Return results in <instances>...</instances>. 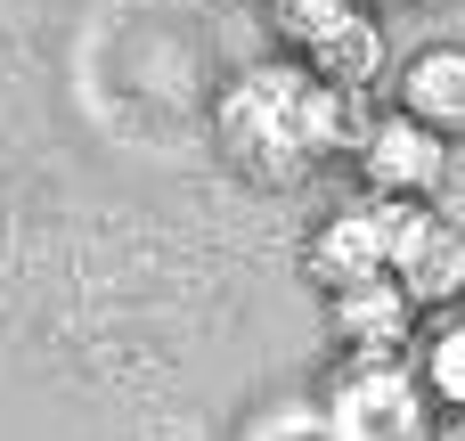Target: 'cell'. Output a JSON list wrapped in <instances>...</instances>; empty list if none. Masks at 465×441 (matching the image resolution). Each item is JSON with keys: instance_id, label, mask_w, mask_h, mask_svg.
<instances>
[{"instance_id": "obj_5", "label": "cell", "mask_w": 465, "mask_h": 441, "mask_svg": "<svg viewBox=\"0 0 465 441\" xmlns=\"http://www.w3.org/2000/svg\"><path fill=\"white\" fill-rule=\"evenodd\" d=\"M392 106L441 139H465V41H425L401 82H392Z\"/></svg>"}, {"instance_id": "obj_1", "label": "cell", "mask_w": 465, "mask_h": 441, "mask_svg": "<svg viewBox=\"0 0 465 441\" xmlns=\"http://www.w3.org/2000/svg\"><path fill=\"white\" fill-rule=\"evenodd\" d=\"M360 131H368L360 98L335 90V82H319L302 57L245 65V74L221 90V106H213V139H221L229 172L253 180V188H294V180H311L335 147H360Z\"/></svg>"}, {"instance_id": "obj_2", "label": "cell", "mask_w": 465, "mask_h": 441, "mask_svg": "<svg viewBox=\"0 0 465 441\" xmlns=\"http://www.w3.org/2000/svg\"><path fill=\"white\" fill-rule=\"evenodd\" d=\"M351 164H360V188H368L376 205H433V188L450 180V139L425 131V123H409V115L392 106V115H376V123L360 131Z\"/></svg>"}, {"instance_id": "obj_7", "label": "cell", "mask_w": 465, "mask_h": 441, "mask_svg": "<svg viewBox=\"0 0 465 441\" xmlns=\"http://www.w3.org/2000/svg\"><path fill=\"white\" fill-rule=\"evenodd\" d=\"M302 65L319 74V82H335V90H368V82H384V25L376 16H351L343 33H327V41H311L302 49Z\"/></svg>"}, {"instance_id": "obj_9", "label": "cell", "mask_w": 465, "mask_h": 441, "mask_svg": "<svg viewBox=\"0 0 465 441\" xmlns=\"http://www.w3.org/2000/svg\"><path fill=\"white\" fill-rule=\"evenodd\" d=\"M270 16H278V33H286L294 57H302L311 41H327V33H343L351 16H368V0H270Z\"/></svg>"}, {"instance_id": "obj_8", "label": "cell", "mask_w": 465, "mask_h": 441, "mask_svg": "<svg viewBox=\"0 0 465 441\" xmlns=\"http://www.w3.org/2000/svg\"><path fill=\"white\" fill-rule=\"evenodd\" d=\"M417 385H425L441 409H458V417H465V311H450L441 327L417 336Z\"/></svg>"}, {"instance_id": "obj_6", "label": "cell", "mask_w": 465, "mask_h": 441, "mask_svg": "<svg viewBox=\"0 0 465 441\" xmlns=\"http://www.w3.org/2000/svg\"><path fill=\"white\" fill-rule=\"evenodd\" d=\"M327 327H335V344H343V352L384 360L392 344H409L417 303H409V286H401V278H368V286H351V295H327Z\"/></svg>"}, {"instance_id": "obj_3", "label": "cell", "mask_w": 465, "mask_h": 441, "mask_svg": "<svg viewBox=\"0 0 465 441\" xmlns=\"http://www.w3.org/2000/svg\"><path fill=\"white\" fill-rule=\"evenodd\" d=\"M384 246H392V278L409 286L417 311H450L465 295V229L433 205H384Z\"/></svg>"}, {"instance_id": "obj_4", "label": "cell", "mask_w": 465, "mask_h": 441, "mask_svg": "<svg viewBox=\"0 0 465 441\" xmlns=\"http://www.w3.org/2000/svg\"><path fill=\"white\" fill-rule=\"evenodd\" d=\"M311 278H319V295H351V286H368V278H392V246H384V205L376 196H360L351 213H335V221H319V237H311Z\"/></svg>"}, {"instance_id": "obj_10", "label": "cell", "mask_w": 465, "mask_h": 441, "mask_svg": "<svg viewBox=\"0 0 465 441\" xmlns=\"http://www.w3.org/2000/svg\"><path fill=\"white\" fill-rule=\"evenodd\" d=\"M392 8H433V0H392Z\"/></svg>"}]
</instances>
